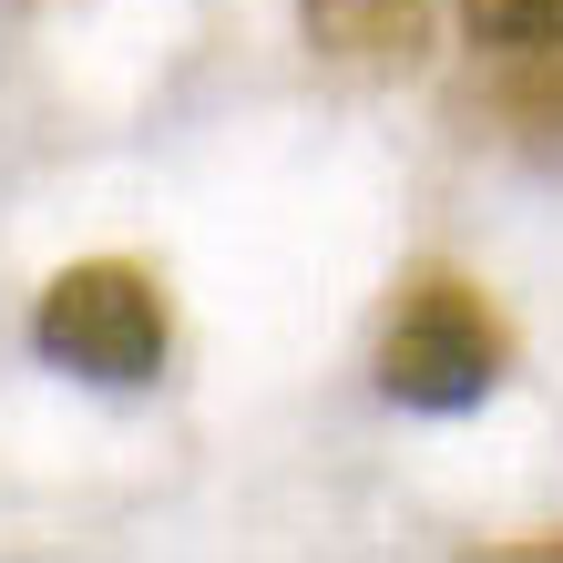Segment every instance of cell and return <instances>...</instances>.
<instances>
[{"mask_svg": "<svg viewBox=\"0 0 563 563\" xmlns=\"http://www.w3.org/2000/svg\"><path fill=\"white\" fill-rule=\"evenodd\" d=\"M369 369H379V389L400 410H430V420L482 410L492 389L512 379V318L461 267H410L400 287H389V308H379Z\"/></svg>", "mask_w": 563, "mask_h": 563, "instance_id": "cell-1", "label": "cell"}, {"mask_svg": "<svg viewBox=\"0 0 563 563\" xmlns=\"http://www.w3.org/2000/svg\"><path fill=\"white\" fill-rule=\"evenodd\" d=\"M31 349L92 389H144V379H164L175 308H164L154 267H134V256H73L31 297Z\"/></svg>", "mask_w": 563, "mask_h": 563, "instance_id": "cell-2", "label": "cell"}, {"mask_svg": "<svg viewBox=\"0 0 563 563\" xmlns=\"http://www.w3.org/2000/svg\"><path fill=\"white\" fill-rule=\"evenodd\" d=\"M297 42L349 82H400L430 52V0H297Z\"/></svg>", "mask_w": 563, "mask_h": 563, "instance_id": "cell-3", "label": "cell"}, {"mask_svg": "<svg viewBox=\"0 0 563 563\" xmlns=\"http://www.w3.org/2000/svg\"><path fill=\"white\" fill-rule=\"evenodd\" d=\"M482 113H492V134H503L512 154L563 164V42H553V52H503Z\"/></svg>", "mask_w": 563, "mask_h": 563, "instance_id": "cell-4", "label": "cell"}, {"mask_svg": "<svg viewBox=\"0 0 563 563\" xmlns=\"http://www.w3.org/2000/svg\"><path fill=\"white\" fill-rule=\"evenodd\" d=\"M482 52H553L563 42V0H461Z\"/></svg>", "mask_w": 563, "mask_h": 563, "instance_id": "cell-5", "label": "cell"}]
</instances>
